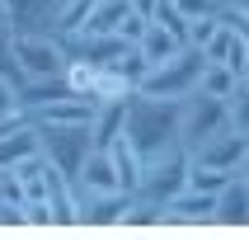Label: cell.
I'll use <instances>...</instances> for the list:
<instances>
[{"instance_id":"4dcf8cb0","label":"cell","mask_w":249,"mask_h":240,"mask_svg":"<svg viewBox=\"0 0 249 240\" xmlns=\"http://www.w3.org/2000/svg\"><path fill=\"white\" fill-rule=\"evenodd\" d=\"M146 24H151V19H141V14H127V19H123L118 28H113V33H118L123 42H132V47H137V38L146 33Z\"/></svg>"},{"instance_id":"1f68e13d","label":"cell","mask_w":249,"mask_h":240,"mask_svg":"<svg viewBox=\"0 0 249 240\" xmlns=\"http://www.w3.org/2000/svg\"><path fill=\"white\" fill-rule=\"evenodd\" d=\"M216 14H221L226 24H231V28H235V33H240V38L249 42V14H235V10H226V5H216Z\"/></svg>"},{"instance_id":"7c38bea8","label":"cell","mask_w":249,"mask_h":240,"mask_svg":"<svg viewBox=\"0 0 249 240\" xmlns=\"http://www.w3.org/2000/svg\"><path fill=\"white\" fill-rule=\"evenodd\" d=\"M75 179L89 188V193H108V188H118V165H113V151L108 146H94V151L85 155V165Z\"/></svg>"},{"instance_id":"e575fe53","label":"cell","mask_w":249,"mask_h":240,"mask_svg":"<svg viewBox=\"0 0 249 240\" xmlns=\"http://www.w3.org/2000/svg\"><path fill=\"white\" fill-rule=\"evenodd\" d=\"M226 10H235V14H249V0H226Z\"/></svg>"},{"instance_id":"277c9868","label":"cell","mask_w":249,"mask_h":240,"mask_svg":"<svg viewBox=\"0 0 249 240\" xmlns=\"http://www.w3.org/2000/svg\"><path fill=\"white\" fill-rule=\"evenodd\" d=\"M188 169H193L188 146H169V151L141 160V184H137V193L151 198V203H169L174 193L188 188Z\"/></svg>"},{"instance_id":"8d00e7d4","label":"cell","mask_w":249,"mask_h":240,"mask_svg":"<svg viewBox=\"0 0 249 240\" xmlns=\"http://www.w3.org/2000/svg\"><path fill=\"white\" fill-rule=\"evenodd\" d=\"M0 24H10V5L5 0H0Z\"/></svg>"},{"instance_id":"cb8c5ba5","label":"cell","mask_w":249,"mask_h":240,"mask_svg":"<svg viewBox=\"0 0 249 240\" xmlns=\"http://www.w3.org/2000/svg\"><path fill=\"white\" fill-rule=\"evenodd\" d=\"M231 184V169H212V165H193L188 169V188H202V193H221Z\"/></svg>"},{"instance_id":"6da1fadb","label":"cell","mask_w":249,"mask_h":240,"mask_svg":"<svg viewBox=\"0 0 249 240\" xmlns=\"http://www.w3.org/2000/svg\"><path fill=\"white\" fill-rule=\"evenodd\" d=\"M123 137L137 146L141 160L179 146V99H155V94H141L132 90L127 99V123H123Z\"/></svg>"},{"instance_id":"8992f818","label":"cell","mask_w":249,"mask_h":240,"mask_svg":"<svg viewBox=\"0 0 249 240\" xmlns=\"http://www.w3.org/2000/svg\"><path fill=\"white\" fill-rule=\"evenodd\" d=\"M14 61L24 71V80L61 75L66 71V47L52 28H14Z\"/></svg>"},{"instance_id":"ba28073f","label":"cell","mask_w":249,"mask_h":240,"mask_svg":"<svg viewBox=\"0 0 249 240\" xmlns=\"http://www.w3.org/2000/svg\"><path fill=\"white\" fill-rule=\"evenodd\" d=\"M245 151H249V137L240 132V127H221L216 137H207L202 146H193V165H212V169H231L235 174L240 169V160H245Z\"/></svg>"},{"instance_id":"8fae6325","label":"cell","mask_w":249,"mask_h":240,"mask_svg":"<svg viewBox=\"0 0 249 240\" xmlns=\"http://www.w3.org/2000/svg\"><path fill=\"white\" fill-rule=\"evenodd\" d=\"M127 203H132V193L127 188H108V193H89L80 203V222L85 226H108V222H123Z\"/></svg>"},{"instance_id":"9a60e30c","label":"cell","mask_w":249,"mask_h":240,"mask_svg":"<svg viewBox=\"0 0 249 240\" xmlns=\"http://www.w3.org/2000/svg\"><path fill=\"white\" fill-rule=\"evenodd\" d=\"M216 222H249V179L245 174H231L221 193H216Z\"/></svg>"},{"instance_id":"d590c367","label":"cell","mask_w":249,"mask_h":240,"mask_svg":"<svg viewBox=\"0 0 249 240\" xmlns=\"http://www.w3.org/2000/svg\"><path fill=\"white\" fill-rule=\"evenodd\" d=\"M235 174H245V179H249V151H245V160H240V169H235Z\"/></svg>"},{"instance_id":"f1b7e54d","label":"cell","mask_w":249,"mask_h":240,"mask_svg":"<svg viewBox=\"0 0 249 240\" xmlns=\"http://www.w3.org/2000/svg\"><path fill=\"white\" fill-rule=\"evenodd\" d=\"M231 42H235V28H231V24L221 19V28H216V38H212L207 47H202V56H207V61H226V52H231Z\"/></svg>"},{"instance_id":"3957f363","label":"cell","mask_w":249,"mask_h":240,"mask_svg":"<svg viewBox=\"0 0 249 240\" xmlns=\"http://www.w3.org/2000/svg\"><path fill=\"white\" fill-rule=\"evenodd\" d=\"M38 127V146L42 155L52 160L61 174H80L85 155L94 151V137H89V123H33Z\"/></svg>"},{"instance_id":"484cf974","label":"cell","mask_w":249,"mask_h":240,"mask_svg":"<svg viewBox=\"0 0 249 240\" xmlns=\"http://www.w3.org/2000/svg\"><path fill=\"white\" fill-rule=\"evenodd\" d=\"M151 24H165L169 33H174V38H188V14H183L179 5H174V0H160V5H155Z\"/></svg>"},{"instance_id":"2e32d148","label":"cell","mask_w":249,"mask_h":240,"mask_svg":"<svg viewBox=\"0 0 249 240\" xmlns=\"http://www.w3.org/2000/svg\"><path fill=\"white\" fill-rule=\"evenodd\" d=\"M197 90H202V94H216V99H231V94L240 90V71L231 66V61H207Z\"/></svg>"},{"instance_id":"44dd1931","label":"cell","mask_w":249,"mask_h":240,"mask_svg":"<svg viewBox=\"0 0 249 240\" xmlns=\"http://www.w3.org/2000/svg\"><path fill=\"white\" fill-rule=\"evenodd\" d=\"M132 94V80H127L118 66H99L94 75V99H127Z\"/></svg>"},{"instance_id":"4fadbf2b","label":"cell","mask_w":249,"mask_h":240,"mask_svg":"<svg viewBox=\"0 0 249 240\" xmlns=\"http://www.w3.org/2000/svg\"><path fill=\"white\" fill-rule=\"evenodd\" d=\"M183 47H188V42H183V38H174L165 24H146V33L137 38V52L146 56L151 66H160V61H169V56H179Z\"/></svg>"},{"instance_id":"30bf717a","label":"cell","mask_w":249,"mask_h":240,"mask_svg":"<svg viewBox=\"0 0 249 240\" xmlns=\"http://www.w3.org/2000/svg\"><path fill=\"white\" fill-rule=\"evenodd\" d=\"M127 99H132V94H127ZM127 99H94V118H89V137H94V146H113V141L123 137Z\"/></svg>"},{"instance_id":"9c48e42d","label":"cell","mask_w":249,"mask_h":240,"mask_svg":"<svg viewBox=\"0 0 249 240\" xmlns=\"http://www.w3.org/2000/svg\"><path fill=\"white\" fill-rule=\"evenodd\" d=\"M183 222H216V193L202 188H183L165 203V222L160 226H183Z\"/></svg>"},{"instance_id":"e0dca14e","label":"cell","mask_w":249,"mask_h":240,"mask_svg":"<svg viewBox=\"0 0 249 240\" xmlns=\"http://www.w3.org/2000/svg\"><path fill=\"white\" fill-rule=\"evenodd\" d=\"M108 151H113V165H118V188L137 193V184H141V155H137V146H132L127 137H118Z\"/></svg>"},{"instance_id":"603a6c76","label":"cell","mask_w":249,"mask_h":240,"mask_svg":"<svg viewBox=\"0 0 249 240\" xmlns=\"http://www.w3.org/2000/svg\"><path fill=\"white\" fill-rule=\"evenodd\" d=\"M10 123H28V113L19 109V85L0 75V127H10Z\"/></svg>"},{"instance_id":"d4e9b609","label":"cell","mask_w":249,"mask_h":240,"mask_svg":"<svg viewBox=\"0 0 249 240\" xmlns=\"http://www.w3.org/2000/svg\"><path fill=\"white\" fill-rule=\"evenodd\" d=\"M94 75H99V66H89V61H66V85H71V94L94 99Z\"/></svg>"},{"instance_id":"ac0fdd59","label":"cell","mask_w":249,"mask_h":240,"mask_svg":"<svg viewBox=\"0 0 249 240\" xmlns=\"http://www.w3.org/2000/svg\"><path fill=\"white\" fill-rule=\"evenodd\" d=\"M10 5V24L14 28H47L52 24L56 0H5Z\"/></svg>"},{"instance_id":"7a4b0ae2","label":"cell","mask_w":249,"mask_h":240,"mask_svg":"<svg viewBox=\"0 0 249 240\" xmlns=\"http://www.w3.org/2000/svg\"><path fill=\"white\" fill-rule=\"evenodd\" d=\"M202 66H207L202 47H183L179 56H169V61H160V66L146 71L137 90H141V94H155V99H183V94H193V90H197Z\"/></svg>"},{"instance_id":"52a82bcc","label":"cell","mask_w":249,"mask_h":240,"mask_svg":"<svg viewBox=\"0 0 249 240\" xmlns=\"http://www.w3.org/2000/svg\"><path fill=\"white\" fill-rule=\"evenodd\" d=\"M56 38L66 47V61H89V66H113L132 47L118 33H89V28H80V33H56Z\"/></svg>"},{"instance_id":"7402d4cb","label":"cell","mask_w":249,"mask_h":240,"mask_svg":"<svg viewBox=\"0 0 249 240\" xmlns=\"http://www.w3.org/2000/svg\"><path fill=\"white\" fill-rule=\"evenodd\" d=\"M216 28H221V14L216 10H207V14H193V19H188V47H207L212 38H216Z\"/></svg>"},{"instance_id":"5bb4252c","label":"cell","mask_w":249,"mask_h":240,"mask_svg":"<svg viewBox=\"0 0 249 240\" xmlns=\"http://www.w3.org/2000/svg\"><path fill=\"white\" fill-rule=\"evenodd\" d=\"M28 151H38V127H33V123L0 127V169H10L14 160H24Z\"/></svg>"},{"instance_id":"d6a6232c","label":"cell","mask_w":249,"mask_h":240,"mask_svg":"<svg viewBox=\"0 0 249 240\" xmlns=\"http://www.w3.org/2000/svg\"><path fill=\"white\" fill-rule=\"evenodd\" d=\"M174 5H179V10L188 14V19H193V14H207V10H216V0H174Z\"/></svg>"},{"instance_id":"ffe728a7","label":"cell","mask_w":249,"mask_h":240,"mask_svg":"<svg viewBox=\"0 0 249 240\" xmlns=\"http://www.w3.org/2000/svg\"><path fill=\"white\" fill-rule=\"evenodd\" d=\"M127 14H132V5H127V0H94V10H89L85 28H89V33H113Z\"/></svg>"},{"instance_id":"d6986e66","label":"cell","mask_w":249,"mask_h":240,"mask_svg":"<svg viewBox=\"0 0 249 240\" xmlns=\"http://www.w3.org/2000/svg\"><path fill=\"white\" fill-rule=\"evenodd\" d=\"M89 10H94V0H56L52 10V33H80L85 19H89Z\"/></svg>"},{"instance_id":"5b68a950","label":"cell","mask_w":249,"mask_h":240,"mask_svg":"<svg viewBox=\"0 0 249 240\" xmlns=\"http://www.w3.org/2000/svg\"><path fill=\"white\" fill-rule=\"evenodd\" d=\"M221 127H231V104L216 94H202V90H193V94L179 99V146H202L207 137H216Z\"/></svg>"},{"instance_id":"836d02e7","label":"cell","mask_w":249,"mask_h":240,"mask_svg":"<svg viewBox=\"0 0 249 240\" xmlns=\"http://www.w3.org/2000/svg\"><path fill=\"white\" fill-rule=\"evenodd\" d=\"M127 5H132V14H141V19H151L160 0H127Z\"/></svg>"},{"instance_id":"f546056e","label":"cell","mask_w":249,"mask_h":240,"mask_svg":"<svg viewBox=\"0 0 249 240\" xmlns=\"http://www.w3.org/2000/svg\"><path fill=\"white\" fill-rule=\"evenodd\" d=\"M24 226H56L47 198H28V203H24Z\"/></svg>"},{"instance_id":"83f0119b","label":"cell","mask_w":249,"mask_h":240,"mask_svg":"<svg viewBox=\"0 0 249 240\" xmlns=\"http://www.w3.org/2000/svg\"><path fill=\"white\" fill-rule=\"evenodd\" d=\"M113 66L123 71L127 80H132V90H137V85H141V75H146V71H151V61H146V56H141L137 47H127V52L118 56V61H113Z\"/></svg>"},{"instance_id":"4316f807","label":"cell","mask_w":249,"mask_h":240,"mask_svg":"<svg viewBox=\"0 0 249 240\" xmlns=\"http://www.w3.org/2000/svg\"><path fill=\"white\" fill-rule=\"evenodd\" d=\"M226 104H231V127H240L249 137V80H240V90L226 99Z\"/></svg>"},{"instance_id":"74e56055","label":"cell","mask_w":249,"mask_h":240,"mask_svg":"<svg viewBox=\"0 0 249 240\" xmlns=\"http://www.w3.org/2000/svg\"><path fill=\"white\" fill-rule=\"evenodd\" d=\"M216 5H226V0H216Z\"/></svg>"}]
</instances>
